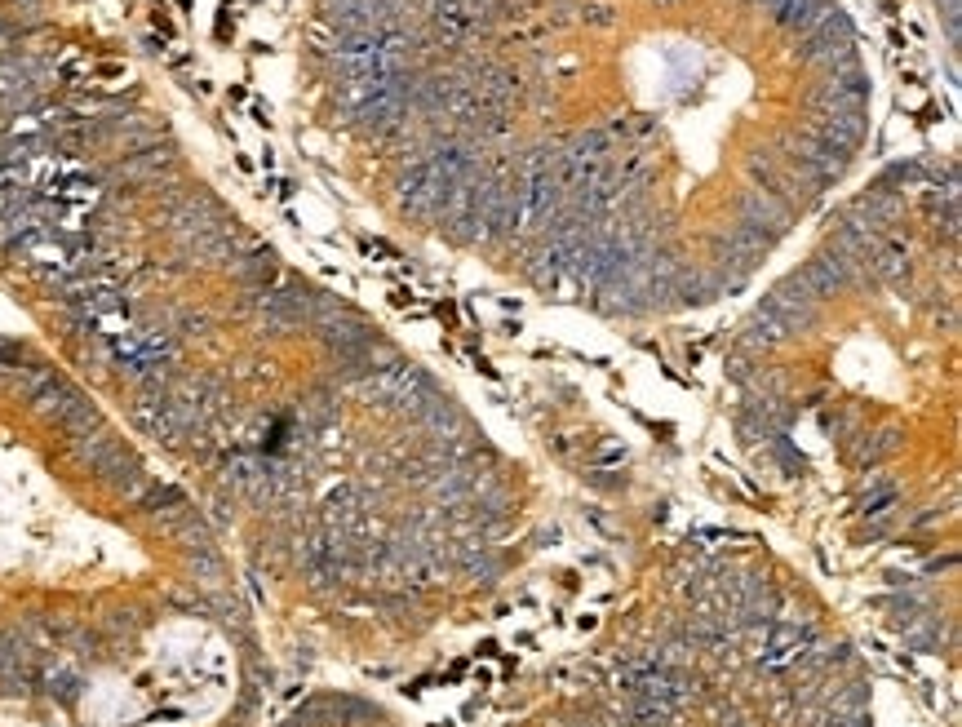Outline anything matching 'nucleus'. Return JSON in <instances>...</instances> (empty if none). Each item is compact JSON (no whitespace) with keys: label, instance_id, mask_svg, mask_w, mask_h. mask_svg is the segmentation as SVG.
<instances>
[{"label":"nucleus","instance_id":"obj_1","mask_svg":"<svg viewBox=\"0 0 962 727\" xmlns=\"http://www.w3.org/2000/svg\"><path fill=\"white\" fill-rule=\"evenodd\" d=\"M253 612L204 506L102 399L0 346V705L76 727H244Z\"/></svg>","mask_w":962,"mask_h":727}]
</instances>
